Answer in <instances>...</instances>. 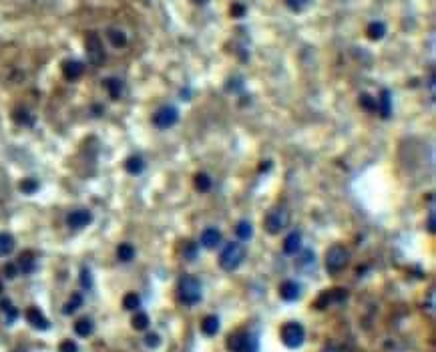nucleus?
Wrapping results in <instances>:
<instances>
[{"instance_id": "obj_4", "label": "nucleus", "mask_w": 436, "mask_h": 352, "mask_svg": "<svg viewBox=\"0 0 436 352\" xmlns=\"http://www.w3.org/2000/svg\"><path fill=\"white\" fill-rule=\"evenodd\" d=\"M289 226V209L285 205H277L268 212V216L264 218V230L270 235L281 234V230H285Z\"/></svg>"}, {"instance_id": "obj_18", "label": "nucleus", "mask_w": 436, "mask_h": 352, "mask_svg": "<svg viewBox=\"0 0 436 352\" xmlns=\"http://www.w3.org/2000/svg\"><path fill=\"white\" fill-rule=\"evenodd\" d=\"M75 332H77V336H83V338L91 336V334L95 332V322H93V318H89V316L79 318V320L75 322Z\"/></svg>"}, {"instance_id": "obj_22", "label": "nucleus", "mask_w": 436, "mask_h": 352, "mask_svg": "<svg viewBox=\"0 0 436 352\" xmlns=\"http://www.w3.org/2000/svg\"><path fill=\"white\" fill-rule=\"evenodd\" d=\"M201 332H203L205 336H215V334L219 332V318L217 316H213V314L205 316V318L201 320Z\"/></svg>"}, {"instance_id": "obj_21", "label": "nucleus", "mask_w": 436, "mask_h": 352, "mask_svg": "<svg viewBox=\"0 0 436 352\" xmlns=\"http://www.w3.org/2000/svg\"><path fill=\"white\" fill-rule=\"evenodd\" d=\"M125 169H127V173H131V175L143 173V171H145V161H143V157H141V155H131V157H127Z\"/></svg>"}, {"instance_id": "obj_24", "label": "nucleus", "mask_w": 436, "mask_h": 352, "mask_svg": "<svg viewBox=\"0 0 436 352\" xmlns=\"http://www.w3.org/2000/svg\"><path fill=\"white\" fill-rule=\"evenodd\" d=\"M107 39H109V43L115 49H123L127 45V34L121 28H109L107 30Z\"/></svg>"}, {"instance_id": "obj_7", "label": "nucleus", "mask_w": 436, "mask_h": 352, "mask_svg": "<svg viewBox=\"0 0 436 352\" xmlns=\"http://www.w3.org/2000/svg\"><path fill=\"white\" fill-rule=\"evenodd\" d=\"M85 45H87V59L91 64L95 66H101L105 62V49H103V41L97 32H89L87 39H85Z\"/></svg>"}, {"instance_id": "obj_44", "label": "nucleus", "mask_w": 436, "mask_h": 352, "mask_svg": "<svg viewBox=\"0 0 436 352\" xmlns=\"http://www.w3.org/2000/svg\"><path fill=\"white\" fill-rule=\"evenodd\" d=\"M191 2H195V4H205L207 0H191Z\"/></svg>"}, {"instance_id": "obj_2", "label": "nucleus", "mask_w": 436, "mask_h": 352, "mask_svg": "<svg viewBox=\"0 0 436 352\" xmlns=\"http://www.w3.org/2000/svg\"><path fill=\"white\" fill-rule=\"evenodd\" d=\"M177 298L185 306H193L201 300V282L195 276H183L177 282Z\"/></svg>"}, {"instance_id": "obj_20", "label": "nucleus", "mask_w": 436, "mask_h": 352, "mask_svg": "<svg viewBox=\"0 0 436 352\" xmlns=\"http://www.w3.org/2000/svg\"><path fill=\"white\" fill-rule=\"evenodd\" d=\"M302 248V234L300 232H292L285 235L283 239V252L285 254H298Z\"/></svg>"}, {"instance_id": "obj_19", "label": "nucleus", "mask_w": 436, "mask_h": 352, "mask_svg": "<svg viewBox=\"0 0 436 352\" xmlns=\"http://www.w3.org/2000/svg\"><path fill=\"white\" fill-rule=\"evenodd\" d=\"M376 103H378V113H380L384 119H388L392 115V97H390V91L388 89H382L380 97L376 99Z\"/></svg>"}, {"instance_id": "obj_5", "label": "nucleus", "mask_w": 436, "mask_h": 352, "mask_svg": "<svg viewBox=\"0 0 436 352\" xmlns=\"http://www.w3.org/2000/svg\"><path fill=\"white\" fill-rule=\"evenodd\" d=\"M350 264V252L348 248H344L342 243H334L330 245L326 252V268L330 274H338L342 272L346 266Z\"/></svg>"}, {"instance_id": "obj_25", "label": "nucleus", "mask_w": 436, "mask_h": 352, "mask_svg": "<svg viewBox=\"0 0 436 352\" xmlns=\"http://www.w3.org/2000/svg\"><path fill=\"white\" fill-rule=\"evenodd\" d=\"M366 34H368L370 41H382L384 34H386V24H384V22H378V20L370 22L368 28H366Z\"/></svg>"}, {"instance_id": "obj_38", "label": "nucleus", "mask_w": 436, "mask_h": 352, "mask_svg": "<svg viewBox=\"0 0 436 352\" xmlns=\"http://www.w3.org/2000/svg\"><path fill=\"white\" fill-rule=\"evenodd\" d=\"M145 346L147 348H157L159 344H161V336L157 334V332H149V334H145Z\"/></svg>"}, {"instance_id": "obj_9", "label": "nucleus", "mask_w": 436, "mask_h": 352, "mask_svg": "<svg viewBox=\"0 0 436 352\" xmlns=\"http://www.w3.org/2000/svg\"><path fill=\"white\" fill-rule=\"evenodd\" d=\"M177 121H179V111L171 105H165L161 109H157V113L153 115V125L159 129H171Z\"/></svg>"}, {"instance_id": "obj_26", "label": "nucleus", "mask_w": 436, "mask_h": 352, "mask_svg": "<svg viewBox=\"0 0 436 352\" xmlns=\"http://www.w3.org/2000/svg\"><path fill=\"white\" fill-rule=\"evenodd\" d=\"M14 245H16L14 235L0 234V258H4V256H8V254H12V252H14Z\"/></svg>"}, {"instance_id": "obj_42", "label": "nucleus", "mask_w": 436, "mask_h": 352, "mask_svg": "<svg viewBox=\"0 0 436 352\" xmlns=\"http://www.w3.org/2000/svg\"><path fill=\"white\" fill-rule=\"evenodd\" d=\"M434 224H436V222H434V212H430V216H428V232H430V234H434V232H436Z\"/></svg>"}, {"instance_id": "obj_27", "label": "nucleus", "mask_w": 436, "mask_h": 352, "mask_svg": "<svg viewBox=\"0 0 436 352\" xmlns=\"http://www.w3.org/2000/svg\"><path fill=\"white\" fill-rule=\"evenodd\" d=\"M12 119H14L18 125H24V127H32V125H34L32 113L26 111V109H16V111L12 113Z\"/></svg>"}, {"instance_id": "obj_37", "label": "nucleus", "mask_w": 436, "mask_h": 352, "mask_svg": "<svg viewBox=\"0 0 436 352\" xmlns=\"http://www.w3.org/2000/svg\"><path fill=\"white\" fill-rule=\"evenodd\" d=\"M183 258H185V260H189V262H193V260L197 258V245H195L193 241H185V250H183Z\"/></svg>"}, {"instance_id": "obj_34", "label": "nucleus", "mask_w": 436, "mask_h": 352, "mask_svg": "<svg viewBox=\"0 0 436 352\" xmlns=\"http://www.w3.org/2000/svg\"><path fill=\"white\" fill-rule=\"evenodd\" d=\"M360 105H362L366 111H376V109H378L376 97H372V95H368V93H362V95H360Z\"/></svg>"}, {"instance_id": "obj_10", "label": "nucleus", "mask_w": 436, "mask_h": 352, "mask_svg": "<svg viewBox=\"0 0 436 352\" xmlns=\"http://www.w3.org/2000/svg\"><path fill=\"white\" fill-rule=\"evenodd\" d=\"M93 222V214L85 207H77L66 216V226L70 230H83Z\"/></svg>"}, {"instance_id": "obj_12", "label": "nucleus", "mask_w": 436, "mask_h": 352, "mask_svg": "<svg viewBox=\"0 0 436 352\" xmlns=\"http://www.w3.org/2000/svg\"><path fill=\"white\" fill-rule=\"evenodd\" d=\"M302 296V286L294 280H285L281 286H279V298L285 300V302H294Z\"/></svg>"}, {"instance_id": "obj_45", "label": "nucleus", "mask_w": 436, "mask_h": 352, "mask_svg": "<svg viewBox=\"0 0 436 352\" xmlns=\"http://www.w3.org/2000/svg\"><path fill=\"white\" fill-rule=\"evenodd\" d=\"M2 290H4V286H2V282H0V294H2Z\"/></svg>"}, {"instance_id": "obj_35", "label": "nucleus", "mask_w": 436, "mask_h": 352, "mask_svg": "<svg viewBox=\"0 0 436 352\" xmlns=\"http://www.w3.org/2000/svg\"><path fill=\"white\" fill-rule=\"evenodd\" d=\"M79 282L85 290H91L93 288V274L89 268H81V276H79Z\"/></svg>"}, {"instance_id": "obj_8", "label": "nucleus", "mask_w": 436, "mask_h": 352, "mask_svg": "<svg viewBox=\"0 0 436 352\" xmlns=\"http://www.w3.org/2000/svg\"><path fill=\"white\" fill-rule=\"evenodd\" d=\"M346 300H348V290H344V288H330V290H324L316 298L314 308L316 310H326L328 306H340Z\"/></svg>"}, {"instance_id": "obj_16", "label": "nucleus", "mask_w": 436, "mask_h": 352, "mask_svg": "<svg viewBox=\"0 0 436 352\" xmlns=\"http://www.w3.org/2000/svg\"><path fill=\"white\" fill-rule=\"evenodd\" d=\"M219 243H221V232L215 230V228H205L201 232V245L205 250H215Z\"/></svg>"}, {"instance_id": "obj_39", "label": "nucleus", "mask_w": 436, "mask_h": 352, "mask_svg": "<svg viewBox=\"0 0 436 352\" xmlns=\"http://www.w3.org/2000/svg\"><path fill=\"white\" fill-rule=\"evenodd\" d=\"M58 352H79V346L75 340H62L58 346Z\"/></svg>"}, {"instance_id": "obj_30", "label": "nucleus", "mask_w": 436, "mask_h": 352, "mask_svg": "<svg viewBox=\"0 0 436 352\" xmlns=\"http://www.w3.org/2000/svg\"><path fill=\"white\" fill-rule=\"evenodd\" d=\"M39 187H41V183H39L34 177H26V179H22V181H20V191H22V193H26V195L37 193V191H39Z\"/></svg>"}, {"instance_id": "obj_1", "label": "nucleus", "mask_w": 436, "mask_h": 352, "mask_svg": "<svg viewBox=\"0 0 436 352\" xmlns=\"http://www.w3.org/2000/svg\"><path fill=\"white\" fill-rule=\"evenodd\" d=\"M225 348L229 352H258L260 342H258L256 334H251L247 330H235L225 338Z\"/></svg>"}, {"instance_id": "obj_41", "label": "nucleus", "mask_w": 436, "mask_h": 352, "mask_svg": "<svg viewBox=\"0 0 436 352\" xmlns=\"http://www.w3.org/2000/svg\"><path fill=\"white\" fill-rule=\"evenodd\" d=\"M4 274H6V278H16V274H18V268H16V264H6V268H4Z\"/></svg>"}, {"instance_id": "obj_23", "label": "nucleus", "mask_w": 436, "mask_h": 352, "mask_svg": "<svg viewBox=\"0 0 436 352\" xmlns=\"http://www.w3.org/2000/svg\"><path fill=\"white\" fill-rule=\"evenodd\" d=\"M83 306V294L75 292L66 302H64V306H62V314L64 316H70V314H75L79 308Z\"/></svg>"}, {"instance_id": "obj_43", "label": "nucleus", "mask_w": 436, "mask_h": 352, "mask_svg": "<svg viewBox=\"0 0 436 352\" xmlns=\"http://www.w3.org/2000/svg\"><path fill=\"white\" fill-rule=\"evenodd\" d=\"M322 352H340V348H338V346H334V344H328Z\"/></svg>"}, {"instance_id": "obj_33", "label": "nucleus", "mask_w": 436, "mask_h": 352, "mask_svg": "<svg viewBox=\"0 0 436 352\" xmlns=\"http://www.w3.org/2000/svg\"><path fill=\"white\" fill-rule=\"evenodd\" d=\"M139 306H141V298L135 292L125 294V298H123V308L125 310H139Z\"/></svg>"}, {"instance_id": "obj_11", "label": "nucleus", "mask_w": 436, "mask_h": 352, "mask_svg": "<svg viewBox=\"0 0 436 352\" xmlns=\"http://www.w3.org/2000/svg\"><path fill=\"white\" fill-rule=\"evenodd\" d=\"M26 320H28V324L32 326V328H37V330H49L51 328V322H49V318L41 312V308H37V306H30L28 310H26Z\"/></svg>"}, {"instance_id": "obj_14", "label": "nucleus", "mask_w": 436, "mask_h": 352, "mask_svg": "<svg viewBox=\"0 0 436 352\" xmlns=\"http://www.w3.org/2000/svg\"><path fill=\"white\" fill-rule=\"evenodd\" d=\"M85 73V64L81 60H64L62 62V75L66 81H77Z\"/></svg>"}, {"instance_id": "obj_3", "label": "nucleus", "mask_w": 436, "mask_h": 352, "mask_svg": "<svg viewBox=\"0 0 436 352\" xmlns=\"http://www.w3.org/2000/svg\"><path fill=\"white\" fill-rule=\"evenodd\" d=\"M243 258H245V248L239 241H229L219 256V266L225 272H233L241 266Z\"/></svg>"}, {"instance_id": "obj_15", "label": "nucleus", "mask_w": 436, "mask_h": 352, "mask_svg": "<svg viewBox=\"0 0 436 352\" xmlns=\"http://www.w3.org/2000/svg\"><path fill=\"white\" fill-rule=\"evenodd\" d=\"M0 312H2V318H4V324H6V326H12V324L18 320V308H16L8 298H2V300H0Z\"/></svg>"}, {"instance_id": "obj_6", "label": "nucleus", "mask_w": 436, "mask_h": 352, "mask_svg": "<svg viewBox=\"0 0 436 352\" xmlns=\"http://www.w3.org/2000/svg\"><path fill=\"white\" fill-rule=\"evenodd\" d=\"M279 338L287 348H300L306 340V328L300 322H285L279 330Z\"/></svg>"}, {"instance_id": "obj_32", "label": "nucleus", "mask_w": 436, "mask_h": 352, "mask_svg": "<svg viewBox=\"0 0 436 352\" xmlns=\"http://www.w3.org/2000/svg\"><path fill=\"white\" fill-rule=\"evenodd\" d=\"M193 183H195V189L201 191V193L211 189V177L207 175V173H197L195 179H193Z\"/></svg>"}, {"instance_id": "obj_29", "label": "nucleus", "mask_w": 436, "mask_h": 352, "mask_svg": "<svg viewBox=\"0 0 436 352\" xmlns=\"http://www.w3.org/2000/svg\"><path fill=\"white\" fill-rule=\"evenodd\" d=\"M235 234H237L239 239H249V237L253 235V226H251V222H247V220L237 222V226H235Z\"/></svg>"}, {"instance_id": "obj_31", "label": "nucleus", "mask_w": 436, "mask_h": 352, "mask_svg": "<svg viewBox=\"0 0 436 352\" xmlns=\"http://www.w3.org/2000/svg\"><path fill=\"white\" fill-rule=\"evenodd\" d=\"M131 324H133V328H135V330H147V328H149V324H151V320H149V316H147L145 312H137V314L133 316Z\"/></svg>"}, {"instance_id": "obj_13", "label": "nucleus", "mask_w": 436, "mask_h": 352, "mask_svg": "<svg viewBox=\"0 0 436 352\" xmlns=\"http://www.w3.org/2000/svg\"><path fill=\"white\" fill-rule=\"evenodd\" d=\"M16 268H18V272L24 274V276L32 274V272L37 270V258H34V254H32V252H22V254L18 256V260H16Z\"/></svg>"}, {"instance_id": "obj_40", "label": "nucleus", "mask_w": 436, "mask_h": 352, "mask_svg": "<svg viewBox=\"0 0 436 352\" xmlns=\"http://www.w3.org/2000/svg\"><path fill=\"white\" fill-rule=\"evenodd\" d=\"M231 16L243 18V16H245V6H243V4H233V6H231Z\"/></svg>"}, {"instance_id": "obj_28", "label": "nucleus", "mask_w": 436, "mask_h": 352, "mask_svg": "<svg viewBox=\"0 0 436 352\" xmlns=\"http://www.w3.org/2000/svg\"><path fill=\"white\" fill-rule=\"evenodd\" d=\"M117 258H119V262H125V264L131 262L135 258V248L131 243H121L117 248Z\"/></svg>"}, {"instance_id": "obj_17", "label": "nucleus", "mask_w": 436, "mask_h": 352, "mask_svg": "<svg viewBox=\"0 0 436 352\" xmlns=\"http://www.w3.org/2000/svg\"><path fill=\"white\" fill-rule=\"evenodd\" d=\"M103 87L107 89V93H109V97L113 99V101H117V99H121V97H123L125 85H123V81H121V79H117V77H109V79H105V81H103Z\"/></svg>"}, {"instance_id": "obj_36", "label": "nucleus", "mask_w": 436, "mask_h": 352, "mask_svg": "<svg viewBox=\"0 0 436 352\" xmlns=\"http://www.w3.org/2000/svg\"><path fill=\"white\" fill-rule=\"evenodd\" d=\"M285 2V6L292 10V12H302L308 4H310V0H283Z\"/></svg>"}]
</instances>
